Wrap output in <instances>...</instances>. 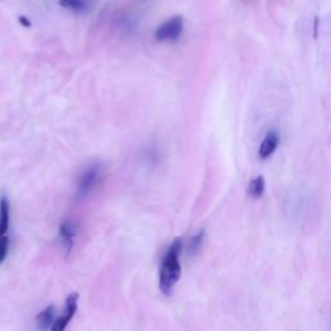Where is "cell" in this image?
<instances>
[{
  "mask_svg": "<svg viewBox=\"0 0 331 331\" xmlns=\"http://www.w3.org/2000/svg\"><path fill=\"white\" fill-rule=\"evenodd\" d=\"M181 250H183V240L176 238L162 260V267L159 270V289L164 295H171L172 289L181 277Z\"/></svg>",
  "mask_w": 331,
  "mask_h": 331,
  "instance_id": "cell-1",
  "label": "cell"
},
{
  "mask_svg": "<svg viewBox=\"0 0 331 331\" xmlns=\"http://www.w3.org/2000/svg\"><path fill=\"white\" fill-rule=\"evenodd\" d=\"M103 175V164L96 162V163L89 164L88 167L83 171L78 181V190H77V197L81 198L87 197L92 190L95 189L96 184L100 180Z\"/></svg>",
  "mask_w": 331,
  "mask_h": 331,
  "instance_id": "cell-2",
  "label": "cell"
},
{
  "mask_svg": "<svg viewBox=\"0 0 331 331\" xmlns=\"http://www.w3.org/2000/svg\"><path fill=\"white\" fill-rule=\"evenodd\" d=\"M183 17L175 16L157 29L156 39L159 42H176L183 33Z\"/></svg>",
  "mask_w": 331,
  "mask_h": 331,
  "instance_id": "cell-3",
  "label": "cell"
},
{
  "mask_svg": "<svg viewBox=\"0 0 331 331\" xmlns=\"http://www.w3.org/2000/svg\"><path fill=\"white\" fill-rule=\"evenodd\" d=\"M78 300L79 294L78 292H71L70 295H67L66 300H65V312L61 317L56 318L55 323L52 325L49 331H65L66 326L74 317V315L78 311Z\"/></svg>",
  "mask_w": 331,
  "mask_h": 331,
  "instance_id": "cell-4",
  "label": "cell"
},
{
  "mask_svg": "<svg viewBox=\"0 0 331 331\" xmlns=\"http://www.w3.org/2000/svg\"><path fill=\"white\" fill-rule=\"evenodd\" d=\"M59 234L67 250H70L72 247L74 238L78 236V224L75 221H72V220H65L64 223L60 225Z\"/></svg>",
  "mask_w": 331,
  "mask_h": 331,
  "instance_id": "cell-5",
  "label": "cell"
},
{
  "mask_svg": "<svg viewBox=\"0 0 331 331\" xmlns=\"http://www.w3.org/2000/svg\"><path fill=\"white\" fill-rule=\"evenodd\" d=\"M279 144V137L278 134L274 131H270L269 134H267V136L264 137V140L260 144L259 148V157L262 159H267L272 156L275 151L277 146Z\"/></svg>",
  "mask_w": 331,
  "mask_h": 331,
  "instance_id": "cell-6",
  "label": "cell"
},
{
  "mask_svg": "<svg viewBox=\"0 0 331 331\" xmlns=\"http://www.w3.org/2000/svg\"><path fill=\"white\" fill-rule=\"evenodd\" d=\"M55 321L56 320H55V307L53 305L47 307L36 316V325L40 331H47L48 328L50 330Z\"/></svg>",
  "mask_w": 331,
  "mask_h": 331,
  "instance_id": "cell-7",
  "label": "cell"
},
{
  "mask_svg": "<svg viewBox=\"0 0 331 331\" xmlns=\"http://www.w3.org/2000/svg\"><path fill=\"white\" fill-rule=\"evenodd\" d=\"M9 200L7 197H2L0 199V237L6 236L9 228Z\"/></svg>",
  "mask_w": 331,
  "mask_h": 331,
  "instance_id": "cell-8",
  "label": "cell"
},
{
  "mask_svg": "<svg viewBox=\"0 0 331 331\" xmlns=\"http://www.w3.org/2000/svg\"><path fill=\"white\" fill-rule=\"evenodd\" d=\"M265 190V181L263 176H258V177L252 179L248 184L247 193L253 198H260L264 194Z\"/></svg>",
  "mask_w": 331,
  "mask_h": 331,
  "instance_id": "cell-9",
  "label": "cell"
},
{
  "mask_svg": "<svg viewBox=\"0 0 331 331\" xmlns=\"http://www.w3.org/2000/svg\"><path fill=\"white\" fill-rule=\"evenodd\" d=\"M60 6L64 8L69 9V11L74 12V13H87L89 9V4L86 2H81V0H72V2H61Z\"/></svg>",
  "mask_w": 331,
  "mask_h": 331,
  "instance_id": "cell-10",
  "label": "cell"
},
{
  "mask_svg": "<svg viewBox=\"0 0 331 331\" xmlns=\"http://www.w3.org/2000/svg\"><path fill=\"white\" fill-rule=\"evenodd\" d=\"M203 236H205V232L200 231L199 233L197 234V236H194L190 240V243H189V253H194L197 252L198 248L200 247V245H202V241H203Z\"/></svg>",
  "mask_w": 331,
  "mask_h": 331,
  "instance_id": "cell-11",
  "label": "cell"
},
{
  "mask_svg": "<svg viewBox=\"0 0 331 331\" xmlns=\"http://www.w3.org/2000/svg\"><path fill=\"white\" fill-rule=\"evenodd\" d=\"M9 248V238L7 236L0 237V264L6 260L7 255H8Z\"/></svg>",
  "mask_w": 331,
  "mask_h": 331,
  "instance_id": "cell-12",
  "label": "cell"
},
{
  "mask_svg": "<svg viewBox=\"0 0 331 331\" xmlns=\"http://www.w3.org/2000/svg\"><path fill=\"white\" fill-rule=\"evenodd\" d=\"M20 22L22 23L23 26H28V28H30V26H31L30 21H29L28 18H26V17H22V16H21V17H20Z\"/></svg>",
  "mask_w": 331,
  "mask_h": 331,
  "instance_id": "cell-13",
  "label": "cell"
}]
</instances>
